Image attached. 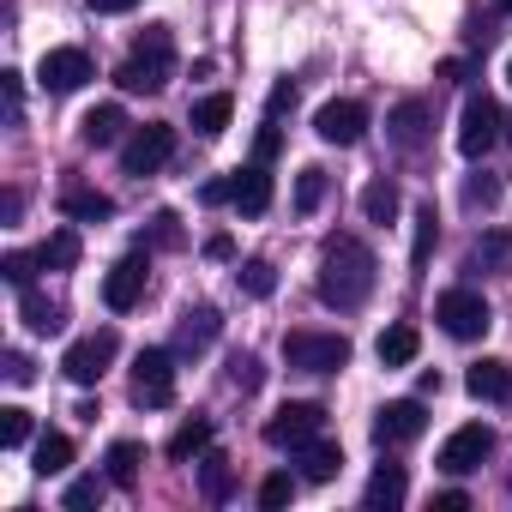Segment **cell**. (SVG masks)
I'll return each instance as SVG.
<instances>
[{"instance_id":"cell-8","label":"cell","mask_w":512,"mask_h":512,"mask_svg":"<svg viewBox=\"0 0 512 512\" xmlns=\"http://www.w3.org/2000/svg\"><path fill=\"white\" fill-rule=\"evenodd\" d=\"M494 452V428L488 422H464V428H452L446 434V446H440V470L446 476H470V470H482V458Z\"/></svg>"},{"instance_id":"cell-46","label":"cell","mask_w":512,"mask_h":512,"mask_svg":"<svg viewBox=\"0 0 512 512\" xmlns=\"http://www.w3.org/2000/svg\"><path fill=\"white\" fill-rule=\"evenodd\" d=\"M31 374H37V368H31V356H19V350H13V356H7V380H13V386H25Z\"/></svg>"},{"instance_id":"cell-22","label":"cell","mask_w":512,"mask_h":512,"mask_svg":"<svg viewBox=\"0 0 512 512\" xmlns=\"http://www.w3.org/2000/svg\"><path fill=\"white\" fill-rule=\"evenodd\" d=\"M217 326H223L217 308H187V314H181V332H175V350H193V356H199V350L217 338Z\"/></svg>"},{"instance_id":"cell-6","label":"cell","mask_w":512,"mask_h":512,"mask_svg":"<svg viewBox=\"0 0 512 512\" xmlns=\"http://www.w3.org/2000/svg\"><path fill=\"white\" fill-rule=\"evenodd\" d=\"M115 350H121V338L103 326V332H91V338H79V344H67V356H61V374L73 380V386H97L103 374H109V362H115Z\"/></svg>"},{"instance_id":"cell-52","label":"cell","mask_w":512,"mask_h":512,"mask_svg":"<svg viewBox=\"0 0 512 512\" xmlns=\"http://www.w3.org/2000/svg\"><path fill=\"white\" fill-rule=\"evenodd\" d=\"M506 79H512V61H506Z\"/></svg>"},{"instance_id":"cell-39","label":"cell","mask_w":512,"mask_h":512,"mask_svg":"<svg viewBox=\"0 0 512 512\" xmlns=\"http://www.w3.org/2000/svg\"><path fill=\"white\" fill-rule=\"evenodd\" d=\"M290 500H296V476H284V470H278V476H266V482H260V506H266V512H278V506H290Z\"/></svg>"},{"instance_id":"cell-47","label":"cell","mask_w":512,"mask_h":512,"mask_svg":"<svg viewBox=\"0 0 512 512\" xmlns=\"http://www.w3.org/2000/svg\"><path fill=\"white\" fill-rule=\"evenodd\" d=\"M85 7H91V13H103V19H109V13H133V7H139V0H85Z\"/></svg>"},{"instance_id":"cell-24","label":"cell","mask_w":512,"mask_h":512,"mask_svg":"<svg viewBox=\"0 0 512 512\" xmlns=\"http://www.w3.org/2000/svg\"><path fill=\"white\" fill-rule=\"evenodd\" d=\"M404 494H410V482H404V470H398V464H380V470L368 476V506H374V512L404 506Z\"/></svg>"},{"instance_id":"cell-44","label":"cell","mask_w":512,"mask_h":512,"mask_svg":"<svg viewBox=\"0 0 512 512\" xmlns=\"http://www.w3.org/2000/svg\"><path fill=\"white\" fill-rule=\"evenodd\" d=\"M434 512H470V494L464 488H446V494H434Z\"/></svg>"},{"instance_id":"cell-17","label":"cell","mask_w":512,"mask_h":512,"mask_svg":"<svg viewBox=\"0 0 512 512\" xmlns=\"http://www.w3.org/2000/svg\"><path fill=\"white\" fill-rule=\"evenodd\" d=\"M61 217H73V223H103V217H115V199L97 193V187H67V193H61Z\"/></svg>"},{"instance_id":"cell-25","label":"cell","mask_w":512,"mask_h":512,"mask_svg":"<svg viewBox=\"0 0 512 512\" xmlns=\"http://www.w3.org/2000/svg\"><path fill=\"white\" fill-rule=\"evenodd\" d=\"M121 133H127V115H121L115 103H103V109H91V115L79 121V139H85V145H115Z\"/></svg>"},{"instance_id":"cell-7","label":"cell","mask_w":512,"mask_h":512,"mask_svg":"<svg viewBox=\"0 0 512 512\" xmlns=\"http://www.w3.org/2000/svg\"><path fill=\"white\" fill-rule=\"evenodd\" d=\"M133 404H145V410L175 404V356L169 350H139V362H133Z\"/></svg>"},{"instance_id":"cell-26","label":"cell","mask_w":512,"mask_h":512,"mask_svg":"<svg viewBox=\"0 0 512 512\" xmlns=\"http://www.w3.org/2000/svg\"><path fill=\"white\" fill-rule=\"evenodd\" d=\"M374 350H380V362H386V368H410V362H416V350H422V338H416V326H386Z\"/></svg>"},{"instance_id":"cell-30","label":"cell","mask_w":512,"mask_h":512,"mask_svg":"<svg viewBox=\"0 0 512 512\" xmlns=\"http://www.w3.org/2000/svg\"><path fill=\"white\" fill-rule=\"evenodd\" d=\"M19 314H25V326L31 332H61V302H49L43 290H19Z\"/></svg>"},{"instance_id":"cell-12","label":"cell","mask_w":512,"mask_h":512,"mask_svg":"<svg viewBox=\"0 0 512 512\" xmlns=\"http://www.w3.org/2000/svg\"><path fill=\"white\" fill-rule=\"evenodd\" d=\"M314 133H320L326 145H356V139L368 133V109H362L356 97H332V103H320Z\"/></svg>"},{"instance_id":"cell-43","label":"cell","mask_w":512,"mask_h":512,"mask_svg":"<svg viewBox=\"0 0 512 512\" xmlns=\"http://www.w3.org/2000/svg\"><path fill=\"white\" fill-rule=\"evenodd\" d=\"M199 199H205V205H223V199H235V175H229V181H205V187H199Z\"/></svg>"},{"instance_id":"cell-9","label":"cell","mask_w":512,"mask_h":512,"mask_svg":"<svg viewBox=\"0 0 512 512\" xmlns=\"http://www.w3.org/2000/svg\"><path fill=\"white\" fill-rule=\"evenodd\" d=\"M320 428H326V410H320V404H284V410L266 422V446L302 452L308 440H320Z\"/></svg>"},{"instance_id":"cell-1","label":"cell","mask_w":512,"mask_h":512,"mask_svg":"<svg viewBox=\"0 0 512 512\" xmlns=\"http://www.w3.org/2000/svg\"><path fill=\"white\" fill-rule=\"evenodd\" d=\"M374 253H368V241H356V235H332L326 247H320V302L326 308H362L368 302V290H374Z\"/></svg>"},{"instance_id":"cell-4","label":"cell","mask_w":512,"mask_h":512,"mask_svg":"<svg viewBox=\"0 0 512 512\" xmlns=\"http://www.w3.org/2000/svg\"><path fill=\"white\" fill-rule=\"evenodd\" d=\"M169 157H175V127H163V121L133 127L127 145H121V169H127V175H157Z\"/></svg>"},{"instance_id":"cell-27","label":"cell","mask_w":512,"mask_h":512,"mask_svg":"<svg viewBox=\"0 0 512 512\" xmlns=\"http://www.w3.org/2000/svg\"><path fill=\"white\" fill-rule=\"evenodd\" d=\"M205 446H211V416H187V422H181V428L169 434V458H175V464L199 458Z\"/></svg>"},{"instance_id":"cell-3","label":"cell","mask_w":512,"mask_h":512,"mask_svg":"<svg viewBox=\"0 0 512 512\" xmlns=\"http://www.w3.org/2000/svg\"><path fill=\"white\" fill-rule=\"evenodd\" d=\"M284 362L296 374H338L350 362V338L344 332H290L284 338Z\"/></svg>"},{"instance_id":"cell-48","label":"cell","mask_w":512,"mask_h":512,"mask_svg":"<svg viewBox=\"0 0 512 512\" xmlns=\"http://www.w3.org/2000/svg\"><path fill=\"white\" fill-rule=\"evenodd\" d=\"M205 253H211V260H229L235 241H229V235H211V241H205Z\"/></svg>"},{"instance_id":"cell-31","label":"cell","mask_w":512,"mask_h":512,"mask_svg":"<svg viewBox=\"0 0 512 512\" xmlns=\"http://www.w3.org/2000/svg\"><path fill=\"white\" fill-rule=\"evenodd\" d=\"M199 488H205V500H229V488H235V470H229V458L223 452H199Z\"/></svg>"},{"instance_id":"cell-50","label":"cell","mask_w":512,"mask_h":512,"mask_svg":"<svg viewBox=\"0 0 512 512\" xmlns=\"http://www.w3.org/2000/svg\"><path fill=\"white\" fill-rule=\"evenodd\" d=\"M19 211H25V199H19V193H7V199H0V217H7V223H19Z\"/></svg>"},{"instance_id":"cell-51","label":"cell","mask_w":512,"mask_h":512,"mask_svg":"<svg viewBox=\"0 0 512 512\" xmlns=\"http://www.w3.org/2000/svg\"><path fill=\"white\" fill-rule=\"evenodd\" d=\"M500 7H506V13H512V0H500Z\"/></svg>"},{"instance_id":"cell-5","label":"cell","mask_w":512,"mask_h":512,"mask_svg":"<svg viewBox=\"0 0 512 512\" xmlns=\"http://www.w3.org/2000/svg\"><path fill=\"white\" fill-rule=\"evenodd\" d=\"M434 320H440L446 338H458V344H470V338H482V332L494 326V314H488V302H482L476 290H446V296L434 302Z\"/></svg>"},{"instance_id":"cell-16","label":"cell","mask_w":512,"mask_h":512,"mask_svg":"<svg viewBox=\"0 0 512 512\" xmlns=\"http://www.w3.org/2000/svg\"><path fill=\"white\" fill-rule=\"evenodd\" d=\"M464 386H470V398H482V404H506V398H512V368H506V362H470Z\"/></svg>"},{"instance_id":"cell-29","label":"cell","mask_w":512,"mask_h":512,"mask_svg":"<svg viewBox=\"0 0 512 512\" xmlns=\"http://www.w3.org/2000/svg\"><path fill=\"white\" fill-rule=\"evenodd\" d=\"M37 253H43V272H73L85 247H79V229H55V235H49Z\"/></svg>"},{"instance_id":"cell-32","label":"cell","mask_w":512,"mask_h":512,"mask_svg":"<svg viewBox=\"0 0 512 512\" xmlns=\"http://www.w3.org/2000/svg\"><path fill=\"white\" fill-rule=\"evenodd\" d=\"M362 217H368V223H392V217H398V187H392L386 175H374V181L362 187Z\"/></svg>"},{"instance_id":"cell-35","label":"cell","mask_w":512,"mask_h":512,"mask_svg":"<svg viewBox=\"0 0 512 512\" xmlns=\"http://www.w3.org/2000/svg\"><path fill=\"white\" fill-rule=\"evenodd\" d=\"M115 482L109 476H79L73 488H67V512H85V506H103V494H109Z\"/></svg>"},{"instance_id":"cell-40","label":"cell","mask_w":512,"mask_h":512,"mask_svg":"<svg viewBox=\"0 0 512 512\" xmlns=\"http://www.w3.org/2000/svg\"><path fill=\"white\" fill-rule=\"evenodd\" d=\"M428 253H434V205L416 211V247H410V266H416V272L428 266Z\"/></svg>"},{"instance_id":"cell-41","label":"cell","mask_w":512,"mask_h":512,"mask_svg":"<svg viewBox=\"0 0 512 512\" xmlns=\"http://www.w3.org/2000/svg\"><path fill=\"white\" fill-rule=\"evenodd\" d=\"M151 241H157V247H181V217H175V211H157V217H151Z\"/></svg>"},{"instance_id":"cell-20","label":"cell","mask_w":512,"mask_h":512,"mask_svg":"<svg viewBox=\"0 0 512 512\" xmlns=\"http://www.w3.org/2000/svg\"><path fill=\"white\" fill-rule=\"evenodd\" d=\"M229 115H235V97H229V91H211V97L193 103V133H199V139H217V133L229 127Z\"/></svg>"},{"instance_id":"cell-21","label":"cell","mask_w":512,"mask_h":512,"mask_svg":"<svg viewBox=\"0 0 512 512\" xmlns=\"http://www.w3.org/2000/svg\"><path fill=\"white\" fill-rule=\"evenodd\" d=\"M386 127H392V139H398L404 151H416V145L428 139V109H422L416 97H404V103L392 109V121H386Z\"/></svg>"},{"instance_id":"cell-45","label":"cell","mask_w":512,"mask_h":512,"mask_svg":"<svg viewBox=\"0 0 512 512\" xmlns=\"http://www.w3.org/2000/svg\"><path fill=\"white\" fill-rule=\"evenodd\" d=\"M464 199H470V205H494V199H500V187H494V181H470V187H464Z\"/></svg>"},{"instance_id":"cell-19","label":"cell","mask_w":512,"mask_h":512,"mask_svg":"<svg viewBox=\"0 0 512 512\" xmlns=\"http://www.w3.org/2000/svg\"><path fill=\"white\" fill-rule=\"evenodd\" d=\"M470 272H512V235L506 229H488L470 247Z\"/></svg>"},{"instance_id":"cell-2","label":"cell","mask_w":512,"mask_h":512,"mask_svg":"<svg viewBox=\"0 0 512 512\" xmlns=\"http://www.w3.org/2000/svg\"><path fill=\"white\" fill-rule=\"evenodd\" d=\"M169 73H175V43H169V25H151V31L133 43V55L121 61L115 85H121V91H133V97H157V91L169 85Z\"/></svg>"},{"instance_id":"cell-13","label":"cell","mask_w":512,"mask_h":512,"mask_svg":"<svg viewBox=\"0 0 512 512\" xmlns=\"http://www.w3.org/2000/svg\"><path fill=\"white\" fill-rule=\"evenodd\" d=\"M422 428H428L422 398H392V404H380V416H374V440H380V446H404V440H416Z\"/></svg>"},{"instance_id":"cell-14","label":"cell","mask_w":512,"mask_h":512,"mask_svg":"<svg viewBox=\"0 0 512 512\" xmlns=\"http://www.w3.org/2000/svg\"><path fill=\"white\" fill-rule=\"evenodd\" d=\"M145 253H127L121 266H109V278H103V302L115 308V314H127V308H139V296H145Z\"/></svg>"},{"instance_id":"cell-37","label":"cell","mask_w":512,"mask_h":512,"mask_svg":"<svg viewBox=\"0 0 512 512\" xmlns=\"http://www.w3.org/2000/svg\"><path fill=\"white\" fill-rule=\"evenodd\" d=\"M25 440H31V410L7 404L0 410V446H25Z\"/></svg>"},{"instance_id":"cell-36","label":"cell","mask_w":512,"mask_h":512,"mask_svg":"<svg viewBox=\"0 0 512 512\" xmlns=\"http://www.w3.org/2000/svg\"><path fill=\"white\" fill-rule=\"evenodd\" d=\"M260 380H266V368H260V356H229V386L235 392H260Z\"/></svg>"},{"instance_id":"cell-28","label":"cell","mask_w":512,"mask_h":512,"mask_svg":"<svg viewBox=\"0 0 512 512\" xmlns=\"http://www.w3.org/2000/svg\"><path fill=\"white\" fill-rule=\"evenodd\" d=\"M67 464H73V440L49 428V434H43V440L31 446V470H37V476H61Z\"/></svg>"},{"instance_id":"cell-18","label":"cell","mask_w":512,"mask_h":512,"mask_svg":"<svg viewBox=\"0 0 512 512\" xmlns=\"http://www.w3.org/2000/svg\"><path fill=\"white\" fill-rule=\"evenodd\" d=\"M296 458H302V482H332L344 470V446L338 440H308Z\"/></svg>"},{"instance_id":"cell-49","label":"cell","mask_w":512,"mask_h":512,"mask_svg":"<svg viewBox=\"0 0 512 512\" xmlns=\"http://www.w3.org/2000/svg\"><path fill=\"white\" fill-rule=\"evenodd\" d=\"M290 103H296V85H278V91H272V121H278V109H290Z\"/></svg>"},{"instance_id":"cell-23","label":"cell","mask_w":512,"mask_h":512,"mask_svg":"<svg viewBox=\"0 0 512 512\" xmlns=\"http://www.w3.org/2000/svg\"><path fill=\"white\" fill-rule=\"evenodd\" d=\"M139 464H145V446H139V440H115L109 458H103V476H109L115 488H133V482H139Z\"/></svg>"},{"instance_id":"cell-42","label":"cell","mask_w":512,"mask_h":512,"mask_svg":"<svg viewBox=\"0 0 512 512\" xmlns=\"http://www.w3.org/2000/svg\"><path fill=\"white\" fill-rule=\"evenodd\" d=\"M278 145H284V133H278V121H266V127H260V145H253V157L272 163V157H278Z\"/></svg>"},{"instance_id":"cell-34","label":"cell","mask_w":512,"mask_h":512,"mask_svg":"<svg viewBox=\"0 0 512 512\" xmlns=\"http://www.w3.org/2000/svg\"><path fill=\"white\" fill-rule=\"evenodd\" d=\"M235 278H241V290H247V296H260V302L278 290V272H272V260H247Z\"/></svg>"},{"instance_id":"cell-33","label":"cell","mask_w":512,"mask_h":512,"mask_svg":"<svg viewBox=\"0 0 512 512\" xmlns=\"http://www.w3.org/2000/svg\"><path fill=\"white\" fill-rule=\"evenodd\" d=\"M37 266H43V253H25V247H13L7 260H0V278H7L13 290H31V278H37Z\"/></svg>"},{"instance_id":"cell-38","label":"cell","mask_w":512,"mask_h":512,"mask_svg":"<svg viewBox=\"0 0 512 512\" xmlns=\"http://www.w3.org/2000/svg\"><path fill=\"white\" fill-rule=\"evenodd\" d=\"M326 199V169H302L296 175V211H320Z\"/></svg>"},{"instance_id":"cell-10","label":"cell","mask_w":512,"mask_h":512,"mask_svg":"<svg viewBox=\"0 0 512 512\" xmlns=\"http://www.w3.org/2000/svg\"><path fill=\"white\" fill-rule=\"evenodd\" d=\"M500 127H506V121H500V103H494L488 91H476V97L464 103V115H458V151H464V157H482V151L500 139Z\"/></svg>"},{"instance_id":"cell-11","label":"cell","mask_w":512,"mask_h":512,"mask_svg":"<svg viewBox=\"0 0 512 512\" xmlns=\"http://www.w3.org/2000/svg\"><path fill=\"white\" fill-rule=\"evenodd\" d=\"M91 79V55L85 49H49L43 61H37V85L49 91V97H67V91H79Z\"/></svg>"},{"instance_id":"cell-15","label":"cell","mask_w":512,"mask_h":512,"mask_svg":"<svg viewBox=\"0 0 512 512\" xmlns=\"http://www.w3.org/2000/svg\"><path fill=\"white\" fill-rule=\"evenodd\" d=\"M241 217H260V211H272V169L253 157L247 169H235V199H229Z\"/></svg>"}]
</instances>
